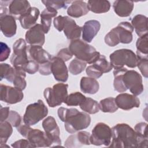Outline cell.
I'll use <instances>...</instances> for the list:
<instances>
[{
	"mask_svg": "<svg viewBox=\"0 0 148 148\" xmlns=\"http://www.w3.org/2000/svg\"><path fill=\"white\" fill-rule=\"evenodd\" d=\"M58 116L64 122L65 130L70 134H74L87 128L90 124V115L83 112H80L76 108H58Z\"/></svg>",
	"mask_w": 148,
	"mask_h": 148,
	"instance_id": "1",
	"label": "cell"
},
{
	"mask_svg": "<svg viewBox=\"0 0 148 148\" xmlns=\"http://www.w3.org/2000/svg\"><path fill=\"white\" fill-rule=\"evenodd\" d=\"M112 138L109 147H139L140 140L135 130L125 123L117 124L112 128Z\"/></svg>",
	"mask_w": 148,
	"mask_h": 148,
	"instance_id": "2",
	"label": "cell"
},
{
	"mask_svg": "<svg viewBox=\"0 0 148 148\" xmlns=\"http://www.w3.org/2000/svg\"><path fill=\"white\" fill-rule=\"evenodd\" d=\"M134 29L131 24L129 22H121L105 35V42L111 47L115 46L120 43H130L132 41Z\"/></svg>",
	"mask_w": 148,
	"mask_h": 148,
	"instance_id": "3",
	"label": "cell"
},
{
	"mask_svg": "<svg viewBox=\"0 0 148 148\" xmlns=\"http://www.w3.org/2000/svg\"><path fill=\"white\" fill-rule=\"evenodd\" d=\"M68 49L75 57L87 64H93L101 55L95 47L81 39L71 40Z\"/></svg>",
	"mask_w": 148,
	"mask_h": 148,
	"instance_id": "4",
	"label": "cell"
},
{
	"mask_svg": "<svg viewBox=\"0 0 148 148\" xmlns=\"http://www.w3.org/2000/svg\"><path fill=\"white\" fill-rule=\"evenodd\" d=\"M53 24L58 31H64L67 39L71 40L79 39L81 36L82 27L76 24L75 21L68 16H58L54 17Z\"/></svg>",
	"mask_w": 148,
	"mask_h": 148,
	"instance_id": "5",
	"label": "cell"
},
{
	"mask_svg": "<svg viewBox=\"0 0 148 148\" xmlns=\"http://www.w3.org/2000/svg\"><path fill=\"white\" fill-rule=\"evenodd\" d=\"M110 63L114 69L123 68L125 65L134 68L136 66L138 58L134 52L130 49H121L110 54Z\"/></svg>",
	"mask_w": 148,
	"mask_h": 148,
	"instance_id": "6",
	"label": "cell"
},
{
	"mask_svg": "<svg viewBox=\"0 0 148 148\" xmlns=\"http://www.w3.org/2000/svg\"><path fill=\"white\" fill-rule=\"evenodd\" d=\"M68 85L60 83L54 84L53 87H47L45 89L43 95L48 105L54 108L64 103L68 95Z\"/></svg>",
	"mask_w": 148,
	"mask_h": 148,
	"instance_id": "7",
	"label": "cell"
},
{
	"mask_svg": "<svg viewBox=\"0 0 148 148\" xmlns=\"http://www.w3.org/2000/svg\"><path fill=\"white\" fill-rule=\"evenodd\" d=\"M48 114V109L43 101L38 99L37 102L28 105L23 116L24 123L31 126L37 124Z\"/></svg>",
	"mask_w": 148,
	"mask_h": 148,
	"instance_id": "8",
	"label": "cell"
},
{
	"mask_svg": "<svg viewBox=\"0 0 148 148\" xmlns=\"http://www.w3.org/2000/svg\"><path fill=\"white\" fill-rule=\"evenodd\" d=\"M112 128L105 123H98L92 130L90 135V143L95 146L104 145L108 147L112 140Z\"/></svg>",
	"mask_w": 148,
	"mask_h": 148,
	"instance_id": "9",
	"label": "cell"
},
{
	"mask_svg": "<svg viewBox=\"0 0 148 148\" xmlns=\"http://www.w3.org/2000/svg\"><path fill=\"white\" fill-rule=\"evenodd\" d=\"M27 46L26 41L20 38L13 45V53L10 57V62L13 67L20 68L23 69L24 67L29 62L27 53Z\"/></svg>",
	"mask_w": 148,
	"mask_h": 148,
	"instance_id": "10",
	"label": "cell"
},
{
	"mask_svg": "<svg viewBox=\"0 0 148 148\" xmlns=\"http://www.w3.org/2000/svg\"><path fill=\"white\" fill-rule=\"evenodd\" d=\"M122 80L125 88L133 95L138 96L143 92L142 77L136 71L127 69L123 75Z\"/></svg>",
	"mask_w": 148,
	"mask_h": 148,
	"instance_id": "11",
	"label": "cell"
},
{
	"mask_svg": "<svg viewBox=\"0 0 148 148\" xmlns=\"http://www.w3.org/2000/svg\"><path fill=\"white\" fill-rule=\"evenodd\" d=\"M0 26L2 34L7 38H12L16 34V19L6 7L0 8Z\"/></svg>",
	"mask_w": 148,
	"mask_h": 148,
	"instance_id": "12",
	"label": "cell"
},
{
	"mask_svg": "<svg viewBox=\"0 0 148 148\" xmlns=\"http://www.w3.org/2000/svg\"><path fill=\"white\" fill-rule=\"evenodd\" d=\"M42 127L47 136L51 141L53 146L61 145L60 129L53 117L48 116L46 117L42 122Z\"/></svg>",
	"mask_w": 148,
	"mask_h": 148,
	"instance_id": "13",
	"label": "cell"
},
{
	"mask_svg": "<svg viewBox=\"0 0 148 148\" xmlns=\"http://www.w3.org/2000/svg\"><path fill=\"white\" fill-rule=\"evenodd\" d=\"M24 98L22 90L11 86L1 84L0 86L1 101L8 104H15L20 102Z\"/></svg>",
	"mask_w": 148,
	"mask_h": 148,
	"instance_id": "14",
	"label": "cell"
},
{
	"mask_svg": "<svg viewBox=\"0 0 148 148\" xmlns=\"http://www.w3.org/2000/svg\"><path fill=\"white\" fill-rule=\"evenodd\" d=\"M25 138L29 141L34 147L53 146L51 141L48 138L45 132L39 129H32L31 128Z\"/></svg>",
	"mask_w": 148,
	"mask_h": 148,
	"instance_id": "15",
	"label": "cell"
},
{
	"mask_svg": "<svg viewBox=\"0 0 148 148\" xmlns=\"http://www.w3.org/2000/svg\"><path fill=\"white\" fill-rule=\"evenodd\" d=\"M51 71L54 79L60 82H65L68 79V71L65 62L57 56L52 57L50 61Z\"/></svg>",
	"mask_w": 148,
	"mask_h": 148,
	"instance_id": "16",
	"label": "cell"
},
{
	"mask_svg": "<svg viewBox=\"0 0 148 148\" xmlns=\"http://www.w3.org/2000/svg\"><path fill=\"white\" fill-rule=\"evenodd\" d=\"M45 34L42 25L36 24L26 32L25 41L30 45L42 46L45 42Z\"/></svg>",
	"mask_w": 148,
	"mask_h": 148,
	"instance_id": "17",
	"label": "cell"
},
{
	"mask_svg": "<svg viewBox=\"0 0 148 148\" xmlns=\"http://www.w3.org/2000/svg\"><path fill=\"white\" fill-rule=\"evenodd\" d=\"M27 53L29 60H33L39 65H42L50 62L52 56L42 46L29 45L27 46Z\"/></svg>",
	"mask_w": 148,
	"mask_h": 148,
	"instance_id": "18",
	"label": "cell"
},
{
	"mask_svg": "<svg viewBox=\"0 0 148 148\" xmlns=\"http://www.w3.org/2000/svg\"><path fill=\"white\" fill-rule=\"evenodd\" d=\"M116 103L118 108L124 110H129L134 108H139L140 106L139 99L133 94L121 93L115 98Z\"/></svg>",
	"mask_w": 148,
	"mask_h": 148,
	"instance_id": "19",
	"label": "cell"
},
{
	"mask_svg": "<svg viewBox=\"0 0 148 148\" xmlns=\"http://www.w3.org/2000/svg\"><path fill=\"white\" fill-rule=\"evenodd\" d=\"M90 134L87 131H80L70 135L65 140L64 146L66 147H78L83 145H90Z\"/></svg>",
	"mask_w": 148,
	"mask_h": 148,
	"instance_id": "20",
	"label": "cell"
},
{
	"mask_svg": "<svg viewBox=\"0 0 148 148\" xmlns=\"http://www.w3.org/2000/svg\"><path fill=\"white\" fill-rule=\"evenodd\" d=\"M101 28L100 23L95 20L87 21L82 27V39L86 43H90L98 34Z\"/></svg>",
	"mask_w": 148,
	"mask_h": 148,
	"instance_id": "21",
	"label": "cell"
},
{
	"mask_svg": "<svg viewBox=\"0 0 148 148\" xmlns=\"http://www.w3.org/2000/svg\"><path fill=\"white\" fill-rule=\"evenodd\" d=\"M31 8L29 2L25 0L12 1L9 5V14L13 16L16 20H19L20 17L24 14L29 9Z\"/></svg>",
	"mask_w": 148,
	"mask_h": 148,
	"instance_id": "22",
	"label": "cell"
},
{
	"mask_svg": "<svg viewBox=\"0 0 148 148\" xmlns=\"http://www.w3.org/2000/svg\"><path fill=\"white\" fill-rule=\"evenodd\" d=\"M40 12L39 9L36 7H31L23 16H21L19 21L21 27L24 29H29L35 24L38 20Z\"/></svg>",
	"mask_w": 148,
	"mask_h": 148,
	"instance_id": "23",
	"label": "cell"
},
{
	"mask_svg": "<svg viewBox=\"0 0 148 148\" xmlns=\"http://www.w3.org/2000/svg\"><path fill=\"white\" fill-rule=\"evenodd\" d=\"M134 6V2L127 0L115 1L113 4L114 12L121 17H126L130 16Z\"/></svg>",
	"mask_w": 148,
	"mask_h": 148,
	"instance_id": "24",
	"label": "cell"
},
{
	"mask_svg": "<svg viewBox=\"0 0 148 148\" xmlns=\"http://www.w3.org/2000/svg\"><path fill=\"white\" fill-rule=\"evenodd\" d=\"M89 12L87 3L83 1L77 0L72 1L71 6L67 9L68 14L75 18L80 17L88 13Z\"/></svg>",
	"mask_w": 148,
	"mask_h": 148,
	"instance_id": "25",
	"label": "cell"
},
{
	"mask_svg": "<svg viewBox=\"0 0 148 148\" xmlns=\"http://www.w3.org/2000/svg\"><path fill=\"white\" fill-rule=\"evenodd\" d=\"M80 88L83 93L95 94L99 90V84L95 79L83 76L80 80Z\"/></svg>",
	"mask_w": 148,
	"mask_h": 148,
	"instance_id": "26",
	"label": "cell"
},
{
	"mask_svg": "<svg viewBox=\"0 0 148 148\" xmlns=\"http://www.w3.org/2000/svg\"><path fill=\"white\" fill-rule=\"evenodd\" d=\"M131 25L138 36L147 34V17L142 14H137L131 20Z\"/></svg>",
	"mask_w": 148,
	"mask_h": 148,
	"instance_id": "27",
	"label": "cell"
},
{
	"mask_svg": "<svg viewBox=\"0 0 148 148\" xmlns=\"http://www.w3.org/2000/svg\"><path fill=\"white\" fill-rule=\"evenodd\" d=\"M57 13L58 12L57 10L50 7H46V8L40 14V21L45 34H47L49 31L52 18L56 17Z\"/></svg>",
	"mask_w": 148,
	"mask_h": 148,
	"instance_id": "28",
	"label": "cell"
},
{
	"mask_svg": "<svg viewBox=\"0 0 148 148\" xmlns=\"http://www.w3.org/2000/svg\"><path fill=\"white\" fill-rule=\"evenodd\" d=\"M87 6L89 11L100 14L108 12L110 8V3L108 1H88Z\"/></svg>",
	"mask_w": 148,
	"mask_h": 148,
	"instance_id": "29",
	"label": "cell"
},
{
	"mask_svg": "<svg viewBox=\"0 0 148 148\" xmlns=\"http://www.w3.org/2000/svg\"><path fill=\"white\" fill-rule=\"evenodd\" d=\"M1 80L5 79L9 82L12 83L14 78L18 73L20 68L12 67L10 65L6 63H1L0 64Z\"/></svg>",
	"mask_w": 148,
	"mask_h": 148,
	"instance_id": "30",
	"label": "cell"
},
{
	"mask_svg": "<svg viewBox=\"0 0 148 148\" xmlns=\"http://www.w3.org/2000/svg\"><path fill=\"white\" fill-rule=\"evenodd\" d=\"M136 57L139 58H148L147 34L140 36L136 40Z\"/></svg>",
	"mask_w": 148,
	"mask_h": 148,
	"instance_id": "31",
	"label": "cell"
},
{
	"mask_svg": "<svg viewBox=\"0 0 148 148\" xmlns=\"http://www.w3.org/2000/svg\"><path fill=\"white\" fill-rule=\"evenodd\" d=\"M127 69V68L123 67L121 68L114 69L113 71L114 90L119 92H124L127 90V89L124 86L122 80L123 75Z\"/></svg>",
	"mask_w": 148,
	"mask_h": 148,
	"instance_id": "32",
	"label": "cell"
},
{
	"mask_svg": "<svg viewBox=\"0 0 148 148\" xmlns=\"http://www.w3.org/2000/svg\"><path fill=\"white\" fill-rule=\"evenodd\" d=\"M147 125L146 123L141 122L136 124L134 130L138 135L140 145L139 147H147L148 143V137L147 133Z\"/></svg>",
	"mask_w": 148,
	"mask_h": 148,
	"instance_id": "33",
	"label": "cell"
},
{
	"mask_svg": "<svg viewBox=\"0 0 148 148\" xmlns=\"http://www.w3.org/2000/svg\"><path fill=\"white\" fill-rule=\"evenodd\" d=\"M79 106L83 111L88 114H95L99 110V103L90 97H86Z\"/></svg>",
	"mask_w": 148,
	"mask_h": 148,
	"instance_id": "34",
	"label": "cell"
},
{
	"mask_svg": "<svg viewBox=\"0 0 148 148\" xmlns=\"http://www.w3.org/2000/svg\"><path fill=\"white\" fill-rule=\"evenodd\" d=\"M99 109L104 113H114L118 109V107L115 102V98L108 97L103 99L99 103Z\"/></svg>",
	"mask_w": 148,
	"mask_h": 148,
	"instance_id": "35",
	"label": "cell"
},
{
	"mask_svg": "<svg viewBox=\"0 0 148 148\" xmlns=\"http://www.w3.org/2000/svg\"><path fill=\"white\" fill-rule=\"evenodd\" d=\"M12 124L7 120L0 124V143L5 144L13 132Z\"/></svg>",
	"mask_w": 148,
	"mask_h": 148,
	"instance_id": "36",
	"label": "cell"
},
{
	"mask_svg": "<svg viewBox=\"0 0 148 148\" xmlns=\"http://www.w3.org/2000/svg\"><path fill=\"white\" fill-rule=\"evenodd\" d=\"M98 70L102 73L110 72L113 67L110 63L108 61L106 57L103 55H100L98 58L92 64Z\"/></svg>",
	"mask_w": 148,
	"mask_h": 148,
	"instance_id": "37",
	"label": "cell"
},
{
	"mask_svg": "<svg viewBox=\"0 0 148 148\" xmlns=\"http://www.w3.org/2000/svg\"><path fill=\"white\" fill-rule=\"evenodd\" d=\"M86 96L79 92H72L68 95L65 103L69 106H79L86 99Z\"/></svg>",
	"mask_w": 148,
	"mask_h": 148,
	"instance_id": "38",
	"label": "cell"
},
{
	"mask_svg": "<svg viewBox=\"0 0 148 148\" xmlns=\"http://www.w3.org/2000/svg\"><path fill=\"white\" fill-rule=\"evenodd\" d=\"M86 65V62L76 58L69 63L68 67L69 71L72 75H77L82 73L85 69Z\"/></svg>",
	"mask_w": 148,
	"mask_h": 148,
	"instance_id": "39",
	"label": "cell"
},
{
	"mask_svg": "<svg viewBox=\"0 0 148 148\" xmlns=\"http://www.w3.org/2000/svg\"><path fill=\"white\" fill-rule=\"evenodd\" d=\"M41 2L46 7H50L56 10L60 9L62 8L66 9L68 5L72 3V1H47L42 0Z\"/></svg>",
	"mask_w": 148,
	"mask_h": 148,
	"instance_id": "40",
	"label": "cell"
},
{
	"mask_svg": "<svg viewBox=\"0 0 148 148\" xmlns=\"http://www.w3.org/2000/svg\"><path fill=\"white\" fill-rule=\"evenodd\" d=\"M6 120L8 121L13 127L17 128L21 124V117L17 112L14 110H10L8 118Z\"/></svg>",
	"mask_w": 148,
	"mask_h": 148,
	"instance_id": "41",
	"label": "cell"
},
{
	"mask_svg": "<svg viewBox=\"0 0 148 148\" xmlns=\"http://www.w3.org/2000/svg\"><path fill=\"white\" fill-rule=\"evenodd\" d=\"M136 66L139 68L142 75L147 78L148 77V58H138Z\"/></svg>",
	"mask_w": 148,
	"mask_h": 148,
	"instance_id": "42",
	"label": "cell"
},
{
	"mask_svg": "<svg viewBox=\"0 0 148 148\" xmlns=\"http://www.w3.org/2000/svg\"><path fill=\"white\" fill-rule=\"evenodd\" d=\"M39 65L35 61L29 60L28 64L24 67L23 70L29 74L33 75L39 71Z\"/></svg>",
	"mask_w": 148,
	"mask_h": 148,
	"instance_id": "43",
	"label": "cell"
},
{
	"mask_svg": "<svg viewBox=\"0 0 148 148\" xmlns=\"http://www.w3.org/2000/svg\"><path fill=\"white\" fill-rule=\"evenodd\" d=\"M86 72L88 76L95 79L99 78L103 75V73L98 70L92 64H91L86 68Z\"/></svg>",
	"mask_w": 148,
	"mask_h": 148,
	"instance_id": "44",
	"label": "cell"
},
{
	"mask_svg": "<svg viewBox=\"0 0 148 148\" xmlns=\"http://www.w3.org/2000/svg\"><path fill=\"white\" fill-rule=\"evenodd\" d=\"M10 53V49L8 46L3 43L1 42V54H0V61L2 62L7 60Z\"/></svg>",
	"mask_w": 148,
	"mask_h": 148,
	"instance_id": "45",
	"label": "cell"
},
{
	"mask_svg": "<svg viewBox=\"0 0 148 148\" xmlns=\"http://www.w3.org/2000/svg\"><path fill=\"white\" fill-rule=\"evenodd\" d=\"M56 56L60 58L64 62H65L70 60L72 57L73 54L69 51L68 48H63L58 52Z\"/></svg>",
	"mask_w": 148,
	"mask_h": 148,
	"instance_id": "46",
	"label": "cell"
},
{
	"mask_svg": "<svg viewBox=\"0 0 148 148\" xmlns=\"http://www.w3.org/2000/svg\"><path fill=\"white\" fill-rule=\"evenodd\" d=\"M12 147L15 148H23V147H34L32 145L28 139H20L16 141L12 144Z\"/></svg>",
	"mask_w": 148,
	"mask_h": 148,
	"instance_id": "47",
	"label": "cell"
},
{
	"mask_svg": "<svg viewBox=\"0 0 148 148\" xmlns=\"http://www.w3.org/2000/svg\"><path fill=\"white\" fill-rule=\"evenodd\" d=\"M50 65H51L50 61L44 64L39 65L38 71L40 73V74L44 76L50 75L51 73Z\"/></svg>",
	"mask_w": 148,
	"mask_h": 148,
	"instance_id": "48",
	"label": "cell"
},
{
	"mask_svg": "<svg viewBox=\"0 0 148 148\" xmlns=\"http://www.w3.org/2000/svg\"><path fill=\"white\" fill-rule=\"evenodd\" d=\"M0 109V116H1V122L5 121L8 118L9 112H10V108L9 107H2L1 106Z\"/></svg>",
	"mask_w": 148,
	"mask_h": 148,
	"instance_id": "49",
	"label": "cell"
}]
</instances>
